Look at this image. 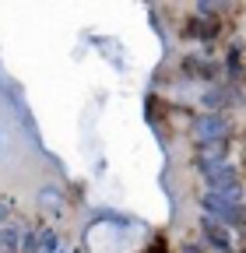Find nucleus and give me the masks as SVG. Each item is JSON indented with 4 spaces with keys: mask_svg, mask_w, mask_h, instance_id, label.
Masks as SVG:
<instances>
[{
    "mask_svg": "<svg viewBox=\"0 0 246 253\" xmlns=\"http://www.w3.org/2000/svg\"><path fill=\"white\" fill-rule=\"evenodd\" d=\"M201 204H204V211L207 214H214V218H222V221H232V225H243V208H239V201H229L225 194H207L201 197Z\"/></svg>",
    "mask_w": 246,
    "mask_h": 253,
    "instance_id": "obj_1",
    "label": "nucleus"
},
{
    "mask_svg": "<svg viewBox=\"0 0 246 253\" xmlns=\"http://www.w3.org/2000/svg\"><path fill=\"white\" fill-rule=\"evenodd\" d=\"M194 134H197L201 141H222V137L229 134V120L218 116V113H204V116L194 120Z\"/></svg>",
    "mask_w": 246,
    "mask_h": 253,
    "instance_id": "obj_2",
    "label": "nucleus"
},
{
    "mask_svg": "<svg viewBox=\"0 0 246 253\" xmlns=\"http://www.w3.org/2000/svg\"><path fill=\"white\" fill-rule=\"evenodd\" d=\"M183 74L187 78H214V63H207V60H201V56H183Z\"/></svg>",
    "mask_w": 246,
    "mask_h": 253,
    "instance_id": "obj_3",
    "label": "nucleus"
},
{
    "mask_svg": "<svg viewBox=\"0 0 246 253\" xmlns=\"http://www.w3.org/2000/svg\"><path fill=\"white\" fill-rule=\"evenodd\" d=\"M187 36H194V39H214V36H218V25H214V21H190L187 25Z\"/></svg>",
    "mask_w": 246,
    "mask_h": 253,
    "instance_id": "obj_4",
    "label": "nucleus"
},
{
    "mask_svg": "<svg viewBox=\"0 0 246 253\" xmlns=\"http://www.w3.org/2000/svg\"><path fill=\"white\" fill-rule=\"evenodd\" d=\"M204 232H207V239L218 246V250H232V236H229V232H222L218 225H214V221H204Z\"/></svg>",
    "mask_w": 246,
    "mask_h": 253,
    "instance_id": "obj_5",
    "label": "nucleus"
},
{
    "mask_svg": "<svg viewBox=\"0 0 246 253\" xmlns=\"http://www.w3.org/2000/svg\"><path fill=\"white\" fill-rule=\"evenodd\" d=\"M197 158H222L225 162V144L222 141H201V155Z\"/></svg>",
    "mask_w": 246,
    "mask_h": 253,
    "instance_id": "obj_6",
    "label": "nucleus"
},
{
    "mask_svg": "<svg viewBox=\"0 0 246 253\" xmlns=\"http://www.w3.org/2000/svg\"><path fill=\"white\" fill-rule=\"evenodd\" d=\"M222 99H225V91H218V88H211V91L201 95V102H204V106H218Z\"/></svg>",
    "mask_w": 246,
    "mask_h": 253,
    "instance_id": "obj_7",
    "label": "nucleus"
},
{
    "mask_svg": "<svg viewBox=\"0 0 246 253\" xmlns=\"http://www.w3.org/2000/svg\"><path fill=\"white\" fill-rule=\"evenodd\" d=\"M183 253H197V250H190V246H187V250H183Z\"/></svg>",
    "mask_w": 246,
    "mask_h": 253,
    "instance_id": "obj_8",
    "label": "nucleus"
}]
</instances>
